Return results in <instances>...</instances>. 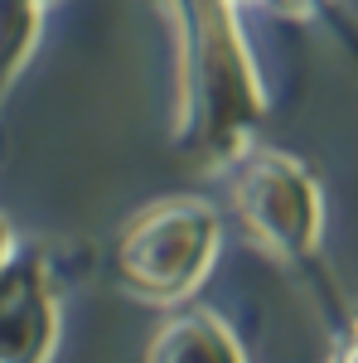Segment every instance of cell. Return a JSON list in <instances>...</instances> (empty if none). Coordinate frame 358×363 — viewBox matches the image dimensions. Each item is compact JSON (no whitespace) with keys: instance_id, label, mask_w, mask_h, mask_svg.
Masks as SVG:
<instances>
[{"instance_id":"2","label":"cell","mask_w":358,"mask_h":363,"mask_svg":"<svg viewBox=\"0 0 358 363\" xmlns=\"http://www.w3.org/2000/svg\"><path fill=\"white\" fill-rule=\"evenodd\" d=\"M213 247H218L213 208L198 199H165L145 208L140 218H131V228L116 238L111 272L121 286H131L150 301H174L203 281Z\"/></svg>"},{"instance_id":"5","label":"cell","mask_w":358,"mask_h":363,"mask_svg":"<svg viewBox=\"0 0 358 363\" xmlns=\"http://www.w3.org/2000/svg\"><path fill=\"white\" fill-rule=\"evenodd\" d=\"M145 363H242L237 344L208 315H179L155 335Z\"/></svg>"},{"instance_id":"6","label":"cell","mask_w":358,"mask_h":363,"mask_svg":"<svg viewBox=\"0 0 358 363\" xmlns=\"http://www.w3.org/2000/svg\"><path fill=\"white\" fill-rule=\"evenodd\" d=\"M39 5H44V0H0V97H5V87L15 83L25 54L34 49Z\"/></svg>"},{"instance_id":"1","label":"cell","mask_w":358,"mask_h":363,"mask_svg":"<svg viewBox=\"0 0 358 363\" xmlns=\"http://www.w3.org/2000/svg\"><path fill=\"white\" fill-rule=\"evenodd\" d=\"M184 15V58H189V145L198 150H233L242 126L262 112L252 87L247 54L223 0H174Z\"/></svg>"},{"instance_id":"7","label":"cell","mask_w":358,"mask_h":363,"mask_svg":"<svg viewBox=\"0 0 358 363\" xmlns=\"http://www.w3.org/2000/svg\"><path fill=\"white\" fill-rule=\"evenodd\" d=\"M5 267H10V228L0 223V272H5Z\"/></svg>"},{"instance_id":"3","label":"cell","mask_w":358,"mask_h":363,"mask_svg":"<svg viewBox=\"0 0 358 363\" xmlns=\"http://www.w3.org/2000/svg\"><path fill=\"white\" fill-rule=\"evenodd\" d=\"M237 203L247 223L281 252H305L315 242L320 199H315V184L286 155H252L247 169L237 174Z\"/></svg>"},{"instance_id":"4","label":"cell","mask_w":358,"mask_h":363,"mask_svg":"<svg viewBox=\"0 0 358 363\" xmlns=\"http://www.w3.org/2000/svg\"><path fill=\"white\" fill-rule=\"evenodd\" d=\"M54 325V291L39 257H15L0 272V363H49Z\"/></svg>"},{"instance_id":"8","label":"cell","mask_w":358,"mask_h":363,"mask_svg":"<svg viewBox=\"0 0 358 363\" xmlns=\"http://www.w3.org/2000/svg\"><path fill=\"white\" fill-rule=\"evenodd\" d=\"M286 5H315V0H286Z\"/></svg>"}]
</instances>
